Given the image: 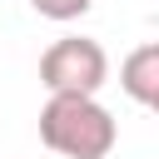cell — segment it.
I'll return each mask as SVG.
<instances>
[{
    "instance_id": "cell-2",
    "label": "cell",
    "mask_w": 159,
    "mask_h": 159,
    "mask_svg": "<svg viewBox=\"0 0 159 159\" xmlns=\"http://www.w3.org/2000/svg\"><path fill=\"white\" fill-rule=\"evenodd\" d=\"M40 84L50 94H99L109 84V55L89 35H60L40 55Z\"/></svg>"
},
{
    "instance_id": "cell-4",
    "label": "cell",
    "mask_w": 159,
    "mask_h": 159,
    "mask_svg": "<svg viewBox=\"0 0 159 159\" xmlns=\"http://www.w3.org/2000/svg\"><path fill=\"white\" fill-rule=\"evenodd\" d=\"M30 5H35V15H45V20H60V25H70V20L89 15V5H94V0H30Z\"/></svg>"
},
{
    "instance_id": "cell-3",
    "label": "cell",
    "mask_w": 159,
    "mask_h": 159,
    "mask_svg": "<svg viewBox=\"0 0 159 159\" xmlns=\"http://www.w3.org/2000/svg\"><path fill=\"white\" fill-rule=\"evenodd\" d=\"M119 89H124L134 104H149V99L159 94V40H149V45H139V50L124 55V65H119Z\"/></svg>"
},
{
    "instance_id": "cell-1",
    "label": "cell",
    "mask_w": 159,
    "mask_h": 159,
    "mask_svg": "<svg viewBox=\"0 0 159 159\" xmlns=\"http://www.w3.org/2000/svg\"><path fill=\"white\" fill-rule=\"evenodd\" d=\"M40 139L60 159H109L119 124L99 104V94H50L40 109Z\"/></svg>"
},
{
    "instance_id": "cell-5",
    "label": "cell",
    "mask_w": 159,
    "mask_h": 159,
    "mask_svg": "<svg viewBox=\"0 0 159 159\" xmlns=\"http://www.w3.org/2000/svg\"><path fill=\"white\" fill-rule=\"evenodd\" d=\"M149 109H154V114H159V94H154V99H149Z\"/></svg>"
}]
</instances>
